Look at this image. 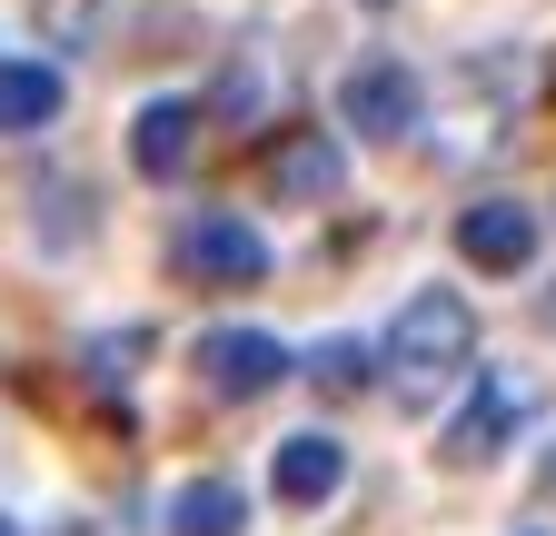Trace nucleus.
Segmentation results:
<instances>
[{
    "instance_id": "1",
    "label": "nucleus",
    "mask_w": 556,
    "mask_h": 536,
    "mask_svg": "<svg viewBox=\"0 0 556 536\" xmlns=\"http://www.w3.org/2000/svg\"><path fill=\"white\" fill-rule=\"evenodd\" d=\"M477 358V308L438 279V289H417L397 318H388V368H397V387H438V378H457Z\"/></svg>"
},
{
    "instance_id": "2",
    "label": "nucleus",
    "mask_w": 556,
    "mask_h": 536,
    "mask_svg": "<svg viewBox=\"0 0 556 536\" xmlns=\"http://www.w3.org/2000/svg\"><path fill=\"white\" fill-rule=\"evenodd\" d=\"M179 279H199V289H258L268 279V239L239 209H208V219L179 229Z\"/></svg>"
},
{
    "instance_id": "3",
    "label": "nucleus",
    "mask_w": 556,
    "mask_h": 536,
    "mask_svg": "<svg viewBox=\"0 0 556 536\" xmlns=\"http://www.w3.org/2000/svg\"><path fill=\"white\" fill-rule=\"evenodd\" d=\"M338 119L358 129V140L397 150L407 129H417V71H407V60H388V50H378V60H358V71L338 80Z\"/></svg>"
},
{
    "instance_id": "4",
    "label": "nucleus",
    "mask_w": 556,
    "mask_h": 536,
    "mask_svg": "<svg viewBox=\"0 0 556 536\" xmlns=\"http://www.w3.org/2000/svg\"><path fill=\"white\" fill-rule=\"evenodd\" d=\"M258 179H268V199H289V209H318V199L348 189V150L328 140L318 119H299V129H278V140H268Z\"/></svg>"
},
{
    "instance_id": "5",
    "label": "nucleus",
    "mask_w": 556,
    "mask_h": 536,
    "mask_svg": "<svg viewBox=\"0 0 556 536\" xmlns=\"http://www.w3.org/2000/svg\"><path fill=\"white\" fill-rule=\"evenodd\" d=\"M299 358L268 339V328H199V387L208 397H268Z\"/></svg>"
},
{
    "instance_id": "6",
    "label": "nucleus",
    "mask_w": 556,
    "mask_h": 536,
    "mask_svg": "<svg viewBox=\"0 0 556 536\" xmlns=\"http://www.w3.org/2000/svg\"><path fill=\"white\" fill-rule=\"evenodd\" d=\"M457 258L486 268V279H517L536 258V209L527 199H477V209H457Z\"/></svg>"
},
{
    "instance_id": "7",
    "label": "nucleus",
    "mask_w": 556,
    "mask_h": 536,
    "mask_svg": "<svg viewBox=\"0 0 556 536\" xmlns=\"http://www.w3.org/2000/svg\"><path fill=\"white\" fill-rule=\"evenodd\" d=\"M268 487L289 497V507H328L348 487V447L328 427H299V437H278V467H268Z\"/></svg>"
},
{
    "instance_id": "8",
    "label": "nucleus",
    "mask_w": 556,
    "mask_h": 536,
    "mask_svg": "<svg viewBox=\"0 0 556 536\" xmlns=\"http://www.w3.org/2000/svg\"><path fill=\"white\" fill-rule=\"evenodd\" d=\"M189 140H199V100H139V119H129V169L139 179H179L189 169Z\"/></svg>"
},
{
    "instance_id": "9",
    "label": "nucleus",
    "mask_w": 556,
    "mask_h": 536,
    "mask_svg": "<svg viewBox=\"0 0 556 536\" xmlns=\"http://www.w3.org/2000/svg\"><path fill=\"white\" fill-rule=\"evenodd\" d=\"M507 427H517V387L486 378L467 408H457V427H447V467H486V457L507 447Z\"/></svg>"
},
{
    "instance_id": "10",
    "label": "nucleus",
    "mask_w": 556,
    "mask_h": 536,
    "mask_svg": "<svg viewBox=\"0 0 556 536\" xmlns=\"http://www.w3.org/2000/svg\"><path fill=\"white\" fill-rule=\"evenodd\" d=\"M169 536H249L239 477H189V487L169 497Z\"/></svg>"
},
{
    "instance_id": "11",
    "label": "nucleus",
    "mask_w": 556,
    "mask_h": 536,
    "mask_svg": "<svg viewBox=\"0 0 556 536\" xmlns=\"http://www.w3.org/2000/svg\"><path fill=\"white\" fill-rule=\"evenodd\" d=\"M60 119V71L50 60H0V129H50Z\"/></svg>"
},
{
    "instance_id": "12",
    "label": "nucleus",
    "mask_w": 556,
    "mask_h": 536,
    "mask_svg": "<svg viewBox=\"0 0 556 536\" xmlns=\"http://www.w3.org/2000/svg\"><path fill=\"white\" fill-rule=\"evenodd\" d=\"M308 378L328 387V397H358L378 368H368V339H318V358H308Z\"/></svg>"
},
{
    "instance_id": "13",
    "label": "nucleus",
    "mask_w": 556,
    "mask_h": 536,
    "mask_svg": "<svg viewBox=\"0 0 556 536\" xmlns=\"http://www.w3.org/2000/svg\"><path fill=\"white\" fill-rule=\"evenodd\" d=\"M100 11H110V0H40V30H50L60 50H80V40L100 30Z\"/></svg>"
},
{
    "instance_id": "14",
    "label": "nucleus",
    "mask_w": 556,
    "mask_h": 536,
    "mask_svg": "<svg viewBox=\"0 0 556 536\" xmlns=\"http://www.w3.org/2000/svg\"><path fill=\"white\" fill-rule=\"evenodd\" d=\"M0 536H21V526H11V516H0Z\"/></svg>"
}]
</instances>
